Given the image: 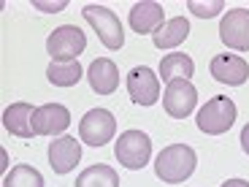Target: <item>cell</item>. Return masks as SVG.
I'll list each match as a JSON object with an SVG mask.
<instances>
[{
  "instance_id": "4",
  "label": "cell",
  "mask_w": 249,
  "mask_h": 187,
  "mask_svg": "<svg viewBox=\"0 0 249 187\" xmlns=\"http://www.w3.org/2000/svg\"><path fill=\"white\" fill-rule=\"evenodd\" d=\"M114 157L130 171L143 168L152 157V138L143 131H124L114 144Z\"/></svg>"
},
{
  "instance_id": "17",
  "label": "cell",
  "mask_w": 249,
  "mask_h": 187,
  "mask_svg": "<svg viewBox=\"0 0 249 187\" xmlns=\"http://www.w3.org/2000/svg\"><path fill=\"white\" fill-rule=\"evenodd\" d=\"M187 36H190V22H187L184 17H174L152 36V44H155L157 49H174V46L184 44Z\"/></svg>"
},
{
  "instance_id": "9",
  "label": "cell",
  "mask_w": 249,
  "mask_h": 187,
  "mask_svg": "<svg viewBox=\"0 0 249 187\" xmlns=\"http://www.w3.org/2000/svg\"><path fill=\"white\" fill-rule=\"evenodd\" d=\"M127 95L133 103L138 106H152L160 100V79L155 76V71L146 65H138L127 74Z\"/></svg>"
},
{
  "instance_id": "19",
  "label": "cell",
  "mask_w": 249,
  "mask_h": 187,
  "mask_svg": "<svg viewBox=\"0 0 249 187\" xmlns=\"http://www.w3.org/2000/svg\"><path fill=\"white\" fill-rule=\"evenodd\" d=\"M81 65L79 60H68V62H60V60H52L49 68H46V79L54 84V87H73L81 81Z\"/></svg>"
},
{
  "instance_id": "20",
  "label": "cell",
  "mask_w": 249,
  "mask_h": 187,
  "mask_svg": "<svg viewBox=\"0 0 249 187\" xmlns=\"http://www.w3.org/2000/svg\"><path fill=\"white\" fill-rule=\"evenodd\" d=\"M3 187H44V176H41V171L33 168V166L22 163V166H14L6 174Z\"/></svg>"
},
{
  "instance_id": "11",
  "label": "cell",
  "mask_w": 249,
  "mask_h": 187,
  "mask_svg": "<svg viewBox=\"0 0 249 187\" xmlns=\"http://www.w3.org/2000/svg\"><path fill=\"white\" fill-rule=\"evenodd\" d=\"M71 125V112L62 103H46V106L36 109V117H33V128H36V136H60V133L68 131Z\"/></svg>"
},
{
  "instance_id": "8",
  "label": "cell",
  "mask_w": 249,
  "mask_h": 187,
  "mask_svg": "<svg viewBox=\"0 0 249 187\" xmlns=\"http://www.w3.org/2000/svg\"><path fill=\"white\" fill-rule=\"evenodd\" d=\"M219 38L225 46L236 52H249V11L247 8H231L219 22Z\"/></svg>"
},
{
  "instance_id": "15",
  "label": "cell",
  "mask_w": 249,
  "mask_h": 187,
  "mask_svg": "<svg viewBox=\"0 0 249 187\" xmlns=\"http://www.w3.org/2000/svg\"><path fill=\"white\" fill-rule=\"evenodd\" d=\"M87 79H89V87L98 95H111V93H117V87H119V71L111 60H106V57H98V60L89 62Z\"/></svg>"
},
{
  "instance_id": "18",
  "label": "cell",
  "mask_w": 249,
  "mask_h": 187,
  "mask_svg": "<svg viewBox=\"0 0 249 187\" xmlns=\"http://www.w3.org/2000/svg\"><path fill=\"white\" fill-rule=\"evenodd\" d=\"M73 187H119V174L106 163H95L76 176Z\"/></svg>"
},
{
  "instance_id": "10",
  "label": "cell",
  "mask_w": 249,
  "mask_h": 187,
  "mask_svg": "<svg viewBox=\"0 0 249 187\" xmlns=\"http://www.w3.org/2000/svg\"><path fill=\"white\" fill-rule=\"evenodd\" d=\"M209 71L219 84H228V87H241L249 79V62L238 55H214Z\"/></svg>"
},
{
  "instance_id": "24",
  "label": "cell",
  "mask_w": 249,
  "mask_h": 187,
  "mask_svg": "<svg viewBox=\"0 0 249 187\" xmlns=\"http://www.w3.org/2000/svg\"><path fill=\"white\" fill-rule=\"evenodd\" d=\"M222 187H249V182L247 179H228V182H222Z\"/></svg>"
},
{
  "instance_id": "3",
  "label": "cell",
  "mask_w": 249,
  "mask_h": 187,
  "mask_svg": "<svg viewBox=\"0 0 249 187\" xmlns=\"http://www.w3.org/2000/svg\"><path fill=\"white\" fill-rule=\"evenodd\" d=\"M81 17L87 19L89 25H92V30L98 33L100 44L106 46V49H111V52L122 49V44H124V30H122V22H119V17L111 11V8L89 3V6H84Z\"/></svg>"
},
{
  "instance_id": "22",
  "label": "cell",
  "mask_w": 249,
  "mask_h": 187,
  "mask_svg": "<svg viewBox=\"0 0 249 187\" xmlns=\"http://www.w3.org/2000/svg\"><path fill=\"white\" fill-rule=\"evenodd\" d=\"M33 6H36L38 11H49V14H54V11H62V8H65V0H54V3H44V0H33Z\"/></svg>"
},
{
  "instance_id": "12",
  "label": "cell",
  "mask_w": 249,
  "mask_h": 187,
  "mask_svg": "<svg viewBox=\"0 0 249 187\" xmlns=\"http://www.w3.org/2000/svg\"><path fill=\"white\" fill-rule=\"evenodd\" d=\"M49 166L54 174H71L81 160V144L73 136H60L49 144Z\"/></svg>"
},
{
  "instance_id": "13",
  "label": "cell",
  "mask_w": 249,
  "mask_h": 187,
  "mask_svg": "<svg viewBox=\"0 0 249 187\" xmlns=\"http://www.w3.org/2000/svg\"><path fill=\"white\" fill-rule=\"evenodd\" d=\"M162 25H165V11L155 0H141L130 8V27L138 36H149V33L155 36Z\"/></svg>"
},
{
  "instance_id": "7",
  "label": "cell",
  "mask_w": 249,
  "mask_h": 187,
  "mask_svg": "<svg viewBox=\"0 0 249 187\" xmlns=\"http://www.w3.org/2000/svg\"><path fill=\"white\" fill-rule=\"evenodd\" d=\"M162 106H165V114L174 119H184L195 112L198 106V90H195L193 81L187 79H176L171 81L165 93H162Z\"/></svg>"
},
{
  "instance_id": "5",
  "label": "cell",
  "mask_w": 249,
  "mask_h": 187,
  "mask_svg": "<svg viewBox=\"0 0 249 187\" xmlns=\"http://www.w3.org/2000/svg\"><path fill=\"white\" fill-rule=\"evenodd\" d=\"M114 133H117V117L108 109H89L79 122V138L95 150L111 141Z\"/></svg>"
},
{
  "instance_id": "1",
  "label": "cell",
  "mask_w": 249,
  "mask_h": 187,
  "mask_svg": "<svg viewBox=\"0 0 249 187\" xmlns=\"http://www.w3.org/2000/svg\"><path fill=\"white\" fill-rule=\"evenodd\" d=\"M195 166H198V155L190 144H171L157 155L155 174L165 185H181L193 176Z\"/></svg>"
},
{
  "instance_id": "2",
  "label": "cell",
  "mask_w": 249,
  "mask_h": 187,
  "mask_svg": "<svg viewBox=\"0 0 249 187\" xmlns=\"http://www.w3.org/2000/svg\"><path fill=\"white\" fill-rule=\"evenodd\" d=\"M195 122H198V131L206 136H222L236 122V103L228 95H214L212 100H206V106L198 112Z\"/></svg>"
},
{
  "instance_id": "23",
  "label": "cell",
  "mask_w": 249,
  "mask_h": 187,
  "mask_svg": "<svg viewBox=\"0 0 249 187\" xmlns=\"http://www.w3.org/2000/svg\"><path fill=\"white\" fill-rule=\"evenodd\" d=\"M241 147H244V152L249 155V122L244 125V131H241Z\"/></svg>"
},
{
  "instance_id": "14",
  "label": "cell",
  "mask_w": 249,
  "mask_h": 187,
  "mask_svg": "<svg viewBox=\"0 0 249 187\" xmlns=\"http://www.w3.org/2000/svg\"><path fill=\"white\" fill-rule=\"evenodd\" d=\"M33 117H36V106L19 100V103H11V106L3 112V128L17 138H33L36 136Z\"/></svg>"
},
{
  "instance_id": "16",
  "label": "cell",
  "mask_w": 249,
  "mask_h": 187,
  "mask_svg": "<svg viewBox=\"0 0 249 187\" xmlns=\"http://www.w3.org/2000/svg\"><path fill=\"white\" fill-rule=\"evenodd\" d=\"M195 74V62L190 55H184V52H171V55L162 57L160 62V79L162 81H176V79H193Z\"/></svg>"
},
{
  "instance_id": "21",
  "label": "cell",
  "mask_w": 249,
  "mask_h": 187,
  "mask_svg": "<svg viewBox=\"0 0 249 187\" xmlns=\"http://www.w3.org/2000/svg\"><path fill=\"white\" fill-rule=\"evenodd\" d=\"M187 8H190V14H195V17H200V19H212V17H217V14L225 11V3H222V0H209V3L190 0Z\"/></svg>"
},
{
  "instance_id": "6",
  "label": "cell",
  "mask_w": 249,
  "mask_h": 187,
  "mask_svg": "<svg viewBox=\"0 0 249 187\" xmlns=\"http://www.w3.org/2000/svg\"><path fill=\"white\" fill-rule=\"evenodd\" d=\"M84 49H87V36L76 25H60L46 38V52H49L52 60H60V62L76 60Z\"/></svg>"
}]
</instances>
